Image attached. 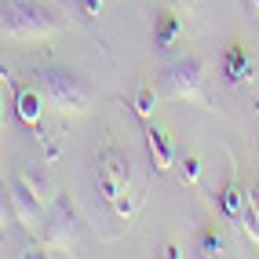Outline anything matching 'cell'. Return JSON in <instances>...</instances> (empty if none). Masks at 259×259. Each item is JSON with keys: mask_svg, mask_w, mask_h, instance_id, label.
Listing matches in <instances>:
<instances>
[{"mask_svg": "<svg viewBox=\"0 0 259 259\" xmlns=\"http://www.w3.org/2000/svg\"><path fill=\"white\" fill-rule=\"evenodd\" d=\"M77 4H80V11L88 15V19H95V15L102 11V4H106V0H77Z\"/></svg>", "mask_w": 259, "mask_h": 259, "instance_id": "obj_18", "label": "cell"}, {"mask_svg": "<svg viewBox=\"0 0 259 259\" xmlns=\"http://www.w3.org/2000/svg\"><path fill=\"white\" fill-rule=\"evenodd\" d=\"M11 208H15V223H22L26 230H40L44 223V201H40V190L29 183V176H15L11 186Z\"/></svg>", "mask_w": 259, "mask_h": 259, "instance_id": "obj_6", "label": "cell"}, {"mask_svg": "<svg viewBox=\"0 0 259 259\" xmlns=\"http://www.w3.org/2000/svg\"><path fill=\"white\" fill-rule=\"evenodd\" d=\"M44 106H48V102H44V95H40L37 84H26V88L15 92V113H19L22 124L37 128V124H40V117H44Z\"/></svg>", "mask_w": 259, "mask_h": 259, "instance_id": "obj_8", "label": "cell"}, {"mask_svg": "<svg viewBox=\"0 0 259 259\" xmlns=\"http://www.w3.org/2000/svg\"><path fill=\"white\" fill-rule=\"evenodd\" d=\"M37 139L44 146V164H59V153H62V143L55 132H48L44 124H37Z\"/></svg>", "mask_w": 259, "mask_h": 259, "instance_id": "obj_13", "label": "cell"}, {"mask_svg": "<svg viewBox=\"0 0 259 259\" xmlns=\"http://www.w3.org/2000/svg\"><path fill=\"white\" fill-rule=\"evenodd\" d=\"M95 179H99V194L113 204L120 194H128V186H132V161L117 146H106L95 161Z\"/></svg>", "mask_w": 259, "mask_h": 259, "instance_id": "obj_5", "label": "cell"}, {"mask_svg": "<svg viewBox=\"0 0 259 259\" xmlns=\"http://www.w3.org/2000/svg\"><path fill=\"white\" fill-rule=\"evenodd\" d=\"M143 139H146V153H150V164H153V171H168L171 164H176V150H171L168 135H164L161 128L146 124Z\"/></svg>", "mask_w": 259, "mask_h": 259, "instance_id": "obj_9", "label": "cell"}, {"mask_svg": "<svg viewBox=\"0 0 259 259\" xmlns=\"http://www.w3.org/2000/svg\"><path fill=\"white\" fill-rule=\"evenodd\" d=\"M223 73H227V80L234 84V88H241V84H248L252 73H255V62L248 55L245 44H230L227 55H223Z\"/></svg>", "mask_w": 259, "mask_h": 259, "instance_id": "obj_7", "label": "cell"}, {"mask_svg": "<svg viewBox=\"0 0 259 259\" xmlns=\"http://www.w3.org/2000/svg\"><path fill=\"white\" fill-rule=\"evenodd\" d=\"M179 33H183L179 15H161V19H157V29H153V44H157V51H168L171 44L179 40Z\"/></svg>", "mask_w": 259, "mask_h": 259, "instance_id": "obj_11", "label": "cell"}, {"mask_svg": "<svg viewBox=\"0 0 259 259\" xmlns=\"http://www.w3.org/2000/svg\"><path fill=\"white\" fill-rule=\"evenodd\" d=\"M15 245H11V237H8V227H0V255H11Z\"/></svg>", "mask_w": 259, "mask_h": 259, "instance_id": "obj_19", "label": "cell"}, {"mask_svg": "<svg viewBox=\"0 0 259 259\" xmlns=\"http://www.w3.org/2000/svg\"><path fill=\"white\" fill-rule=\"evenodd\" d=\"M153 110H157V88H139V95H135V113L139 117H153Z\"/></svg>", "mask_w": 259, "mask_h": 259, "instance_id": "obj_15", "label": "cell"}, {"mask_svg": "<svg viewBox=\"0 0 259 259\" xmlns=\"http://www.w3.org/2000/svg\"><path fill=\"white\" fill-rule=\"evenodd\" d=\"M15 219V208H11V194H4V186H0V227H11Z\"/></svg>", "mask_w": 259, "mask_h": 259, "instance_id": "obj_17", "label": "cell"}, {"mask_svg": "<svg viewBox=\"0 0 259 259\" xmlns=\"http://www.w3.org/2000/svg\"><path fill=\"white\" fill-rule=\"evenodd\" d=\"M241 208H245V190H241L237 183H227V190L219 194V212L230 223H241Z\"/></svg>", "mask_w": 259, "mask_h": 259, "instance_id": "obj_12", "label": "cell"}, {"mask_svg": "<svg viewBox=\"0 0 259 259\" xmlns=\"http://www.w3.org/2000/svg\"><path fill=\"white\" fill-rule=\"evenodd\" d=\"M252 8H255V11H259V0H252Z\"/></svg>", "mask_w": 259, "mask_h": 259, "instance_id": "obj_21", "label": "cell"}, {"mask_svg": "<svg viewBox=\"0 0 259 259\" xmlns=\"http://www.w3.org/2000/svg\"><path fill=\"white\" fill-rule=\"evenodd\" d=\"M161 92L176 102H201L204 99V62L197 55H183L161 70Z\"/></svg>", "mask_w": 259, "mask_h": 259, "instance_id": "obj_4", "label": "cell"}, {"mask_svg": "<svg viewBox=\"0 0 259 259\" xmlns=\"http://www.w3.org/2000/svg\"><path fill=\"white\" fill-rule=\"evenodd\" d=\"M40 245L51 252H77L80 248V219L73 212V201L70 194H59L51 197L44 223H40Z\"/></svg>", "mask_w": 259, "mask_h": 259, "instance_id": "obj_3", "label": "cell"}, {"mask_svg": "<svg viewBox=\"0 0 259 259\" xmlns=\"http://www.w3.org/2000/svg\"><path fill=\"white\" fill-rule=\"evenodd\" d=\"M197 176H201V161H197V157L179 161V179H183V183H197Z\"/></svg>", "mask_w": 259, "mask_h": 259, "instance_id": "obj_16", "label": "cell"}, {"mask_svg": "<svg viewBox=\"0 0 259 259\" xmlns=\"http://www.w3.org/2000/svg\"><path fill=\"white\" fill-rule=\"evenodd\" d=\"M33 84L40 88L44 102L62 117H80L92 106V84L80 73L70 70H55V66H44V70L33 73Z\"/></svg>", "mask_w": 259, "mask_h": 259, "instance_id": "obj_2", "label": "cell"}, {"mask_svg": "<svg viewBox=\"0 0 259 259\" xmlns=\"http://www.w3.org/2000/svg\"><path fill=\"white\" fill-rule=\"evenodd\" d=\"M241 230H248V237L259 245V183L245 194V208H241Z\"/></svg>", "mask_w": 259, "mask_h": 259, "instance_id": "obj_10", "label": "cell"}, {"mask_svg": "<svg viewBox=\"0 0 259 259\" xmlns=\"http://www.w3.org/2000/svg\"><path fill=\"white\" fill-rule=\"evenodd\" d=\"M70 26L66 0H0V37L37 44L51 40Z\"/></svg>", "mask_w": 259, "mask_h": 259, "instance_id": "obj_1", "label": "cell"}, {"mask_svg": "<svg viewBox=\"0 0 259 259\" xmlns=\"http://www.w3.org/2000/svg\"><path fill=\"white\" fill-rule=\"evenodd\" d=\"M223 237L215 230H201L197 234V245H194V255H223Z\"/></svg>", "mask_w": 259, "mask_h": 259, "instance_id": "obj_14", "label": "cell"}, {"mask_svg": "<svg viewBox=\"0 0 259 259\" xmlns=\"http://www.w3.org/2000/svg\"><path fill=\"white\" fill-rule=\"evenodd\" d=\"M168 4H171V8H176V11H190V8H194V4H197V0H168Z\"/></svg>", "mask_w": 259, "mask_h": 259, "instance_id": "obj_20", "label": "cell"}]
</instances>
